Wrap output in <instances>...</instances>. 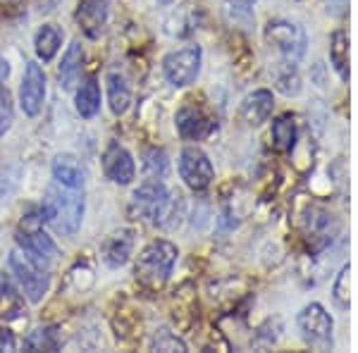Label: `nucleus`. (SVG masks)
Returning <instances> with one entry per match:
<instances>
[{"mask_svg":"<svg viewBox=\"0 0 358 353\" xmlns=\"http://www.w3.org/2000/svg\"><path fill=\"white\" fill-rule=\"evenodd\" d=\"M129 215L136 219H151L163 229H175L184 215L182 196L177 191H167L160 182L148 179L141 189L131 194Z\"/></svg>","mask_w":358,"mask_h":353,"instance_id":"1","label":"nucleus"},{"mask_svg":"<svg viewBox=\"0 0 358 353\" xmlns=\"http://www.w3.org/2000/svg\"><path fill=\"white\" fill-rule=\"evenodd\" d=\"M43 222H48L57 234L74 236L82 227L84 219V196H79L77 189H67L60 184H53L45 191L41 206Z\"/></svg>","mask_w":358,"mask_h":353,"instance_id":"2","label":"nucleus"},{"mask_svg":"<svg viewBox=\"0 0 358 353\" xmlns=\"http://www.w3.org/2000/svg\"><path fill=\"white\" fill-rule=\"evenodd\" d=\"M177 246L167 239H155L151 241L141 253L136 256V265H134V275L141 284L146 287H163L167 282V277L172 275V268L177 263Z\"/></svg>","mask_w":358,"mask_h":353,"instance_id":"3","label":"nucleus"},{"mask_svg":"<svg viewBox=\"0 0 358 353\" xmlns=\"http://www.w3.org/2000/svg\"><path fill=\"white\" fill-rule=\"evenodd\" d=\"M43 215L41 210L27 212V217L22 219V227L17 231V244L22 251L27 253L31 260H36L43 268H50V263L57 258V246L48 234L41 229Z\"/></svg>","mask_w":358,"mask_h":353,"instance_id":"4","label":"nucleus"},{"mask_svg":"<svg viewBox=\"0 0 358 353\" xmlns=\"http://www.w3.org/2000/svg\"><path fill=\"white\" fill-rule=\"evenodd\" d=\"M265 41L285 57V62H294L299 65L301 57L306 55V45H308V36L299 24L287 20H273L265 24Z\"/></svg>","mask_w":358,"mask_h":353,"instance_id":"5","label":"nucleus"},{"mask_svg":"<svg viewBox=\"0 0 358 353\" xmlns=\"http://www.w3.org/2000/svg\"><path fill=\"white\" fill-rule=\"evenodd\" d=\"M10 268H13V275L17 277V282H20L22 291L27 294V298L31 301V303H41L50 289L48 268H43L36 260H31L22 248L20 251H13V256H10Z\"/></svg>","mask_w":358,"mask_h":353,"instance_id":"6","label":"nucleus"},{"mask_svg":"<svg viewBox=\"0 0 358 353\" xmlns=\"http://www.w3.org/2000/svg\"><path fill=\"white\" fill-rule=\"evenodd\" d=\"M296 325L301 329V337L308 346L315 351H330L332 349V329L334 322L330 312L322 308L320 303H308L299 312Z\"/></svg>","mask_w":358,"mask_h":353,"instance_id":"7","label":"nucleus"},{"mask_svg":"<svg viewBox=\"0 0 358 353\" xmlns=\"http://www.w3.org/2000/svg\"><path fill=\"white\" fill-rule=\"evenodd\" d=\"M201 60H203L201 45H187V48H179L175 53H170L163 60V72L167 82L177 86V89L194 84L201 72Z\"/></svg>","mask_w":358,"mask_h":353,"instance_id":"8","label":"nucleus"},{"mask_svg":"<svg viewBox=\"0 0 358 353\" xmlns=\"http://www.w3.org/2000/svg\"><path fill=\"white\" fill-rule=\"evenodd\" d=\"M179 175L189 189L203 191L210 187L215 170H213L210 158L199 146H187L179 153Z\"/></svg>","mask_w":358,"mask_h":353,"instance_id":"9","label":"nucleus"},{"mask_svg":"<svg viewBox=\"0 0 358 353\" xmlns=\"http://www.w3.org/2000/svg\"><path fill=\"white\" fill-rule=\"evenodd\" d=\"M45 101V74L41 65L36 62H27L24 79L20 86V106L24 110L27 117H36L43 108Z\"/></svg>","mask_w":358,"mask_h":353,"instance_id":"10","label":"nucleus"},{"mask_svg":"<svg viewBox=\"0 0 358 353\" xmlns=\"http://www.w3.org/2000/svg\"><path fill=\"white\" fill-rule=\"evenodd\" d=\"M103 172L110 182L127 187V184L134 182L136 177V165L131 153L124 146H120L117 141L108 143V148L103 150Z\"/></svg>","mask_w":358,"mask_h":353,"instance_id":"11","label":"nucleus"},{"mask_svg":"<svg viewBox=\"0 0 358 353\" xmlns=\"http://www.w3.org/2000/svg\"><path fill=\"white\" fill-rule=\"evenodd\" d=\"M177 131L182 134V138L187 141H201L215 129V124L210 122V117L201 110L199 106H182L177 110L175 117Z\"/></svg>","mask_w":358,"mask_h":353,"instance_id":"12","label":"nucleus"},{"mask_svg":"<svg viewBox=\"0 0 358 353\" xmlns=\"http://www.w3.org/2000/svg\"><path fill=\"white\" fill-rule=\"evenodd\" d=\"M273 108H275L273 91L258 89V91L248 94L244 101H241L239 117L244 120V124H248V127H261L263 122H268V120H270Z\"/></svg>","mask_w":358,"mask_h":353,"instance_id":"13","label":"nucleus"},{"mask_svg":"<svg viewBox=\"0 0 358 353\" xmlns=\"http://www.w3.org/2000/svg\"><path fill=\"white\" fill-rule=\"evenodd\" d=\"M134 251V231L131 229H117L106 236L101 246V256L106 260L108 268H122Z\"/></svg>","mask_w":358,"mask_h":353,"instance_id":"14","label":"nucleus"},{"mask_svg":"<svg viewBox=\"0 0 358 353\" xmlns=\"http://www.w3.org/2000/svg\"><path fill=\"white\" fill-rule=\"evenodd\" d=\"M74 20L86 31V36L98 38L108 22V0H82L74 13Z\"/></svg>","mask_w":358,"mask_h":353,"instance_id":"15","label":"nucleus"},{"mask_svg":"<svg viewBox=\"0 0 358 353\" xmlns=\"http://www.w3.org/2000/svg\"><path fill=\"white\" fill-rule=\"evenodd\" d=\"M53 179L60 187L67 189H84V170L77 155L72 153H57L53 160Z\"/></svg>","mask_w":358,"mask_h":353,"instance_id":"16","label":"nucleus"},{"mask_svg":"<svg viewBox=\"0 0 358 353\" xmlns=\"http://www.w3.org/2000/svg\"><path fill=\"white\" fill-rule=\"evenodd\" d=\"M108 101H110V110L115 115H124L131 103V89L127 84L124 74L117 69L108 72Z\"/></svg>","mask_w":358,"mask_h":353,"instance_id":"17","label":"nucleus"},{"mask_svg":"<svg viewBox=\"0 0 358 353\" xmlns=\"http://www.w3.org/2000/svg\"><path fill=\"white\" fill-rule=\"evenodd\" d=\"M74 103H77V113L82 117L91 120L98 115L101 110V86H98L96 77H89L86 82L77 89V96H74Z\"/></svg>","mask_w":358,"mask_h":353,"instance_id":"18","label":"nucleus"},{"mask_svg":"<svg viewBox=\"0 0 358 353\" xmlns=\"http://www.w3.org/2000/svg\"><path fill=\"white\" fill-rule=\"evenodd\" d=\"M82 65H84V48L79 41H72L60 62V79L65 89H72L77 84L79 74H82Z\"/></svg>","mask_w":358,"mask_h":353,"instance_id":"19","label":"nucleus"},{"mask_svg":"<svg viewBox=\"0 0 358 353\" xmlns=\"http://www.w3.org/2000/svg\"><path fill=\"white\" fill-rule=\"evenodd\" d=\"M270 138H273V146L280 150V153H289V150L296 146V120H294L292 115L277 117L273 122Z\"/></svg>","mask_w":358,"mask_h":353,"instance_id":"20","label":"nucleus"},{"mask_svg":"<svg viewBox=\"0 0 358 353\" xmlns=\"http://www.w3.org/2000/svg\"><path fill=\"white\" fill-rule=\"evenodd\" d=\"M34 45H36L38 60L50 62L62 45V34L57 31L55 27H41V31L36 34V41H34Z\"/></svg>","mask_w":358,"mask_h":353,"instance_id":"21","label":"nucleus"},{"mask_svg":"<svg viewBox=\"0 0 358 353\" xmlns=\"http://www.w3.org/2000/svg\"><path fill=\"white\" fill-rule=\"evenodd\" d=\"M330 60H332V67L337 69V74L346 82V79H349V38H346L344 31H337L332 36Z\"/></svg>","mask_w":358,"mask_h":353,"instance_id":"22","label":"nucleus"},{"mask_svg":"<svg viewBox=\"0 0 358 353\" xmlns=\"http://www.w3.org/2000/svg\"><path fill=\"white\" fill-rule=\"evenodd\" d=\"M334 231H337V222L325 210H313V217L308 219V239H320V244L332 241Z\"/></svg>","mask_w":358,"mask_h":353,"instance_id":"23","label":"nucleus"},{"mask_svg":"<svg viewBox=\"0 0 358 353\" xmlns=\"http://www.w3.org/2000/svg\"><path fill=\"white\" fill-rule=\"evenodd\" d=\"M167 170H170V160H167V153L160 148H151L143 158V172H146L148 179L153 182H160L163 177H167Z\"/></svg>","mask_w":358,"mask_h":353,"instance_id":"24","label":"nucleus"},{"mask_svg":"<svg viewBox=\"0 0 358 353\" xmlns=\"http://www.w3.org/2000/svg\"><path fill=\"white\" fill-rule=\"evenodd\" d=\"M349 284H351V265H344V268L339 270L334 284H332V298L342 310H349V303H351Z\"/></svg>","mask_w":358,"mask_h":353,"instance_id":"25","label":"nucleus"},{"mask_svg":"<svg viewBox=\"0 0 358 353\" xmlns=\"http://www.w3.org/2000/svg\"><path fill=\"white\" fill-rule=\"evenodd\" d=\"M275 82H277V89L285 96H296L299 91H301V77H299L294 62H285V72H277Z\"/></svg>","mask_w":358,"mask_h":353,"instance_id":"26","label":"nucleus"},{"mask_svg":"<svg viewBox=\"0 0 358 353\" xmlns=\"http://www.w3.org/2000/svg\"><path fill=\"white\" fill-rule=\"evenodd\" d=\"M27 349L31 351H55L57 349V334L53 327L34 329L27 339Z\"/></svg>","mask_w":358,"mask_h":353,"instance_id":"27","label":"nucleus"},{"mask_svg":"<svg viewBox=\"0 0 358 353\" xmlns=\"http://www.w3.org/2000/svg\"><path fill=\"white\" fill-rule=\"evenodd\" d=\"M15 122V108H13V96L8 89H0V138L10 131V127Z\"/></svg>","mask_w":358,"mask_h":353,"instance_id":"28","label":"nucleus"},{"mask_svg":"<svg viewBox=\"0 0 358 353\" xmlns=\"http://www.w3.org/2000/svg\"><path fill=\"white\" fill-rule=\"evenodd\" d=\"M17 341L13 337V332H8V329H0V351H15Z\"/></svg>","mask_w":358,"mask_h":353,"instance_id":"29","label":"nucleus"},{"mask_svg":"<svg viewBox=\"0 0 358 353\" xmlns=\"http://www.w3.org/2000/svg\"><path fill=\"white\" fill-rule=\"evenodd\" d=\"M253 5H256V0H227V8L239 10V13H251Z\"/></svg>","mask_w":358,"mask_h":353,"instance_id":"30","label":"nucleus"},{"mask_svg":"<svg viewBox=\"0 0 358 353\" xmlns=\"http://www.w3.org/2000/svg\"><path fill=\"white\" fill-rule=\"evenodd\" d=\"M60 3L62 0H36V8H38V13H50V10H55Z\"/></svg>","mask_w":358,"mask_h":353,"instance_id":"31","label":"nucleus"},{"mask_svg":"<svg viewBox=\"0 0 358 353\" xmlns=\"http://www.w3.org/2000/svg\"><path fill=\"white\" fill-rule=\"evenodd\" d=\"M8 77H10V62L5 60L3 55H0V82H5Z\"/></svg>","mask_w":358,"mask_h":353,"instance_id":"32","label":"nucleus"},{"mask_svg":"<svg viewBox=\"0 0 358 353\" xmlns=\"http://www.w3.org/2000/svg\"><path fill=\"white\" fill-rule=\"evenodd\" d=\"M22 0H0V5H20Z\"/></svg>","mask_w":358,"mask_h":353,"instance_id":"33","label":"nucleus"},{"mask_svg":"<svg viewBox=\"0 0 358 353\" xmlns=\"http://www.w3.org/2000/svg\"><path fill=\"white\" fill-rule=\"evenodd\" d=\"M158 3H163V5H170V3H175V0H158Z\"/></svg>","mask_w":358,"mask_h":353,"instance_id":"34","label":"nucleus"}]
</instances>
